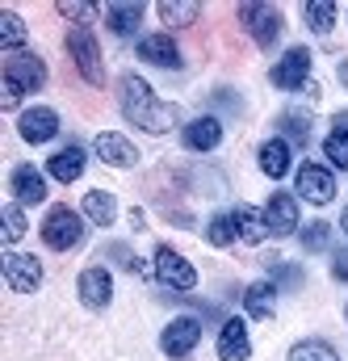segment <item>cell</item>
I'll return each instance as SVG.
<instances>
[{"instance_id":"44dd1931","label":"cell","mask_w":348,"mask_h":361,"mask_svg":"<svg viewBox=\"0 0 348 361\" xmlns=\"http://www.w3.org/2000/svg\"><path fill=\"white\" fill-rule=\"evenodd\" d=\"M261 173L273 180H281L285 173H290V143L277 135V139H268V143H261Z\"/></svg>"},{"instance_id":"e575fe53","label":"cell","mask_w":348,"mask_h":361,"mask_svg":"<svg viewBox=\"0 0 348 361\" xmlns=\"http://www.w3.org/2000/svg\"><path fill=\"white\" fill-rule=\"evenodd\" d=\"M105 257H113V261H118L126 273H143V269H147V265H143V261L126 248V244H105Z\"/></svg>"},{"instance_id":"9a60e30c","label":"cell","mask_w":348,"mask_h":361,"mask_svg":"<svg viewBox=\"0 0 348 361\" xmlns=\"http://www.w3.org/2000/svg\"><path fill=\"white\" fill-rule=\"evenodd\" d=\"M8 189H13V197H17L21 206H38V202L46 197V177H42L34 164H17L13 177H8Z\"/></svg>"},{"instance_id":"ac0fdd59","label":"cell","mask_w":348,"mask_h":361,"mask_svg":"<svg viewBox=\"0 0 348 361\" xmlns=\"http://www.w3.org/2000/svg\"><path fill=\"white\" fill-rule=\"evenodd\" d=\"M248 353H252V341H248L244 319H227L218 328V357L223 361H248Z\"/></svg>"},{"instance_id":"8fae6325","label":"cell","mask_w":348,"mask_h":361,"mask_svg":"<svg viewBox=\"0 0 348 361\" xmlns=\"http://www.w3.org/2000/svg\"><path fill=\"white\" fill-rule=\"evenodd\" d=\"M17 135L25 139V143H51L55 135H59V114L55 109H46V105H34V109H25L21 118H17Z\"/></svg>"},{"instance_id":"4fadbf2b","label":"cell","mask_w":348,"mask_h":361,"mask_svg":"<svg viewBox=\"0 0 348 361\" xmlns=\"http://www.w3.org/2000/svg\"><path fill=\"white\" fill-rule=\"evenodd\" d=\"M76 290H80V302H85L88 311H105V307H109V298H113V277H109V269L92 265V269L80 273Z\"/></svg>"},{"instance_id":"ba28073f","label":"cell","mask_w":348,"mask_h":361,"mask_svg":"<svg viewBox=\"0 0 348 361\" xmlns=\"http://www.w3.org/2000/svg\"><path fill=\"white\" fill-rule=\"evenodd\" d=\"M156 277H160L168 290H193V286H197V269H193L176 248H168V244L156 248Z\"/></svg>"},{"instance_id":"8992f818","label":"cell","mask_w":348,"mask_h":361,"mask_svg":"<svg viewBox=\"0 0 348 361\" xmlns=\"http://www.w3.org/2000/svg\"><path fill=\"white\" fill-rule=\"evenodd\" d=\"M4 80H13L21 92H38L46 85V63L34 51H17L4 59Z\"/></svg>"},{"instance_id":"4dcf8cb0","label":"cell","mask_w":348,"mask_h":361,"mask_svg":"<svg viewBox=\"0 0 348 361\" xmlns=\"http://www.w3.org/2000/svg\"><path fill=\"white\" fill-rule=\"evenodd\" d=\"M298 240H302V252H323L332 244V227L328 223H306Z\"/></svg>"},{"instance_id":"9c48e42d","label":"cell","mask_w":348,"mask_h":361,"mask_svg":"<svg viewBox=\"0 0 348 361\" xmlns=\"http://www.w3.org/2000/svg\"><path fill=\"white\" fill-rule=\"evenodd\" d=\"M0 269H4L8 290H17V294H34L42 286V265L34 257H25V252H4L0 257Z\"/></svg>"},{"instance_id":"60d3db41","label":"cell","mask_w":348,"mask_h":361,"mask_svg":"<svg viewBox=\"0 0 348 361\" xmlns=\"http://www.w3.org/2000/svg\"><path fill=\"white\" fill-rule=\"evenodd\" d=\"M340 227H344V240H348V206H344V214H340Z\"/></svg>"},{"instance_id":"d590c367","label":"cell","mask_w":348,"mask_h":361,"mask_svg":"<svg viewBox=\"0 0 348 361\" xmlns=\"http://www.w3.org/2000/svg\"><path fill=\"white\" fill-rule=\"evenodd\" d=\"M59 13L68 17V21H92L97 17V4H88V0H59Z\"/></svg>"},{"instance_id":"83f0119b","label":"cell","mask_w":348,"mask_h":361,"mask_svg":"<svg viewBox=\"0 0 348 361\" xmlns=\"http://www.w3.org/2000/svg\"><path fill=\"white\" fill-rule=\"evenodd\" d=\"M302 17H306V25H311L315 34H332V25H336V4H328V0H311V4L302 8Z\"/></svg>"},{"instance_id":"30bf717a","label":"cell","mask_w":348,"mask_h":361,"mask_svg":"<svg viewBox=\"0 0 348 361\" xmlns=\"http://www.w3.org/2000/svg\"><path fill=\"white\" fill-rule=\"evenodd\" d=\"M294 193H302V197L315 202V206H328V202L336 197V177H332L323 164H302L298 177H294Z\"/></svg>"},{"instance_id":"d6a6232c","label":"cell","mask_w":348,"mask_h":361,"mask_svg":"<svg viewBox=\"0 0 348 361\" xmlns=\"http://www.w3.org/2000/svg\"><path fill=\"white\" fill-rule=\"evenodd\" d=\"M323 156H328L336 169H344L348 173V135L344 130H332V135L323 139Z\"/></svg>"},{"instance_id":"277c9868","label":"cell","mask_w":348,"mask_h":361,"mask_svg":"<svg viewBox=\"0 0 348 361\" xmlns=\"http://www.w3.org/2000/svg\"><path fill=\"white\" fill-rule=\"evenodd\" d=\"M240 25L252 34V42L264 47V51H268V47L281 38V30H285L281 8H273V4H240Z\"/></svg>"},{"instance_id":"7402d4cb","label":"cell","mask_w":348,"mask_h":361,"mask_svg":"<svg viewBox=\"0 0 348 361\" xmlns=\"http://www.w3.org/2000/svg\"><path fill=\"white\" fill-rule=\"evenodd\" d=\"M273 307H277V286H273V281H252V286L244 290V311H248L252 319H268Z\"/></svg>"},{"instance_id":"603a6c76","label":"cell","mask_w":348,"mask_h":361,"mask_svg":"<svg viewBox=\"0 0 348 361\" xmlns=\"http://www.w3.org/2000/svg\"><path fill=\"white\" fill-rule=\"evenodd\" d=\"M105 21L118 38H130L139 25H143V4H109L105 8Z\"/></svg>"},{"instance_id":"cb8c5ba5","label":"cell","mask_w":348,"mask_h":361,"mask_svg":"<svg viewBox=\"0 0 348 361\" xmlns=\"http://www.w3.org/2000/svg\"><path fill=\"white\" fill-rule=\"evenodd\" d=\"M85 219L97 223V227H109V223L118 219V202H113L109 189H92V193H85Z\"/></svg>"},{"instance_id":"74e56055","label":"cell","mask_w":348,"mask_h":361,"mask_svg":"<svg viewBox=\"0 0 348 361\" xmlns=\"http://www.w3.org/2000/svg\"><path fill=\"white\" fill-rule=\"evenodd\" d=\"M17 101H21V89H17L13 80H4V92H0V105H4V109H17Z\"/></svg>"},{"instance_id":"7a4b0ae2","label":"cell","mask_w":348,"mask_h":361,"mask_svg":"<svg viewBox=\"0 0 348 361\" xmlns=\"http://www.w3.org/2000/svg\"><path fill=\"white\" fill-rule=\"evenodd\" d=\"M68 55H72V63H76V72L85 76L92 89H101L105 85V63H101V42H97V34L88 30V25H72L68 30Z\"/></svg>"},{"instance_id":"f35d334b","label":"cell","mask_w":348,"mask_h":361,"mask_svg":"<svg viewBox=\"0 0 348 361\" xmlns=\"http://www.w3.org/2000/svg\"><path fill=\"white\" fill-rule=\"evenodd\" d=\"M336 130H344V135H348V109H344V114H336Z\"/></svg>"},{"instance_id":"3957f363","label":"cell","mask_w":348,"mask_h":361,"mask_svg":"<svg viewBox=\"0 0 348 361\" xmlns=\"http://www.w3.org/2000/svg\"><path fill=\"white\" fill-rule=\"evenodd\" d=\"M85 240V214H76L72 206H51V214L42 219V244L55 252H68Z\"/></svg>"},{"instance_id":"d6986e66","label":"cell","mask_w":348,"mask_h":361,"mask_svg":"<svg viewBox=\"0 0 348 361\" xmlns=\"http://www.w3.org/2000/svg\"><path fill=\"white\" fill-rule=\"evenodd\" d=\"M46 173H51L55 180H63V185L80 180V173H85V147H80V143H68V147H59V152L46 160Z\"/></svg>"},{"instance_id":"52a82bcc","label":"cell","mask_w":348,"mask_h":361,"mask_svg":"<svg viewBox=\"0 0 348 361\" xmlns=\"http://www.w3.org/2000/svg\"><path fill=\"white\" fill-rule=\"evenodd\" d=\"M197 341H201V319H193V315H176L173 324L160 332V349L176 361L189 357L197 349Z\"/></svg>"},{"instance_id":"e0dca14e","label":"cell","mask_w":348,"mask_h":361,"mask_svg":"<svg viewBox=\"0 0 348 361\" xmlns=\"http://www.w3.org/2000/svg\"><path fill=\"white\" fill-rule=\"evenodd\" d=\"M97 156L105 160V164H113V169H130V164H139V152H135V143L130 139H122V135H113V130H105V135H97Z\"/></svg>"},{"instance_id":"4316f807","label":"cell","mask_w":348,"mask_h":361,"mask_svg":"<svg viewBox=\"0 0 348 361\" xmlns=\"http://www.w3.org/2000/svg\"><path fill=\"white\" fill-rule=\"evenodd\" d=\"M285 361H340V353H336L328 341H298V345L285 353Z\"/></svg>"},{"instance_id":"ffe728a7","label":"cell","mask_w":348,"mask_h":361,"mask_svg":"<svg viewBox=\"0 0 348 361\" xmlns=\"http://www.w3.org/2000/svg\"><path fill=\"white\" fill-rule=\"evenodd\" d=\"M231 219H235V231H240V240H244V244H261L264 235H268L264 210H256V206H235V210H231Z\"/></svg>"},{"instance_id":"f546056e","label":"cell","mask_w":348,"mask_h":361,"mask_svg":"<svg viewBox=\"0 0 348 361\" xmlns=\"http://www.w3.org/2000/svg\"><path fill=\"white\" fill-rule=\"evenodd\" d=\"M235 240H240V231H235V219H231V214H214V219L206 223V244L227 248V244H235Z\"/></svg>"},{"instance_id":"6da1fadb","label":"cell","mask_w":348,"mask_h":361,"mask_svg":"<svg viewBox=\"0 0 348 361\" xmlns=\"http://www.w3.org/2000/svg\"><path fill=\"white\" fill-rule=\"evenodd\" d=\"M118 109H122V118H126L130 126H143L147 135H168L176 122H180L176 105L160 101V97L151 92V85H147L143 76H135V72H126V76L118 80Z\"/></svg>"},{"instance_id":"ab89813d","label":"cell","mask_w":348,"mask_h":361,"mask_svg":"<svg viewBox=\"0 0 348 361\" xmlns=\"http://www.w3.org/2000/svg\"><path fill=\"white\" fill-rule=\"evenodd\" d=\"M336 76H340V85H344V89H348V59H344V63H340V68H336Z\"/></svg>"},{"instance_id":"8d00e7d4","label":"cell","mask_w":348,"mask_h":361,"mask_svg":"<svg viewBox=\"0 0 348 361\" xmlns=\"http://www.w3.org/2000/svg\"><path fill=\"white\" fill-rule=\"evenodd\" d=\"M332 277H336V281H348V248H340V252L332 257Z\"/></svg>"},{"instance_id":"836d02e7","label":"cell","mask_w":348,"mask_h":361,"mask_svg":"<svg viewBox=\"0 0 348 361\" xmlns=\"http://www.w3.org/2000/svg\"><path fill=\"white\" fill-rule=\"evenodd\" d=\"M268 281H273V286L281 281V286H290V290H294V286H302V269H294V265H281V261L273 257V261H268Z\"/></svg>"},{"instance_id":"5bb4252c","label":"cell","mask_w":348,"mask_h":361,"mask_svg":"<svg viewBox=\"0 0 348 361\" xmlns=\"http://www.w3.org/2000/svg\"><path fill=\"white\" fill-rule=\"evenodd\" d=\"M180 139H185V147H189V152H214V147L223 143V122H218L214 114L193 118V122H185Z\"/></svg>"},{"instance_id":"7c38bea8","label":"cell","mask_w":348,"mask_h":361,"mask_svg":"<svg viewBox=\"0 0 348 361\" xmlns=\"http://www.w3.org/2000/svg\"><path fill=\"white\" fill-rule=\"evenodd\" d=\"M264 223H268V235H277V240L294 235L302 227L298 223V197L294 193H273L268 206H264Z\"/></svg>"},{"instance_id":"1f68e13d","label":"cell","mask_w":348,"mask_h":361,"mask_svg":"<svg viewBox=\"0 0 348 361\" xmlns=\"http://www.w3.org/2000/svg\"><path fill=\"white\" fill-rule=\"evenodd\" d=\"M25 235V210H21V202H8L4 206V244H17Z\"/></svg>"},{"instance_id":"f1b7e54d","label":"cell","mask_w":348,"mask_h":361,"mask_svg":"<svg viewBox=\"0 0 348 361\" xmlns=\"http://www.w3.org/2000/svg\"><path fill=\"white\" fill-rule=\"evenodd\" d=\"M21 42H25V21H21L13 8H4V13H0V47L17 55V47H21Z\"/></svg>"},{"instance_id":"2e32d148","label":"cell","mask_w":348,"mask_h":361,"mask_svg":"<svg viewBox=\"0 0 348 361\" xmlns=\"http://www.w3.org/2000/svg\"><path fill=\"white\" fill-rule=\"evenodd\" d=\"M139 59H147L156 68H180V47L173 34H147V38H139Z\"/></svg>"},{"instance_id":"484cf974","label":"cell","mask_w":348,"mask_h":361,"mask_svg":"<svg viewBox=\"0 0 348 361\" xmlns=\"http://www.w3.org/2000/svg\"><path fill=\"white\" fill-rule=\"evenodd\" d=\"M197 17H201V4L197 0H164L160 4V21L164 25H176V30L197 25Z\"/></svg>"},{"instance_id":"d4e9b609","label":"cell","mask_w":348,"mask_h":361,"mask_svg":"<svg viewBox=\"0 0 348 361\" xmlns=\"http://www.w3.org/2000/svg\"><path fill=\"white\" fill-rule=\"evenodd\" d=\"M277 130H281V139H285V143H294V147H306V143H311V118H306V114H298V109L277 114Z\"/></svg>"},{"instance_id":"5b68a950","label":"cell","mask_w":348,"mask_h":361,"mask_svg":"<svg viewBox=\"0 0 348 361\" xmlns=\"http://www.w3.org/2000/svg\"><path fill=\"white\" fill-rule=\"evenodd\" d=\"M268 80H273L277 89H306V85H311V51H306V47H290V51L273 63Z\"/></svg>"}]
</instances>
